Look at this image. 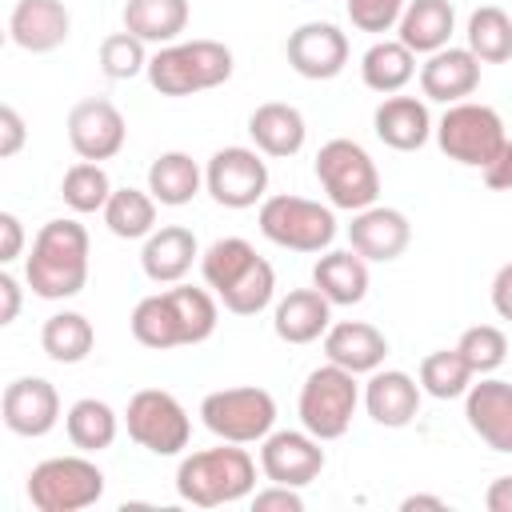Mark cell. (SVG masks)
I'll return each mask as SVG.
<instances>
[{
    "label": "cell",
    "instance_id": "cell-1",
    "mask_svg": "<svg viewBox=\"0 0 512 512\" xmlns=\"http://www.w3.org/2000/svg\"><path fill=\"white\" fill-rule=\"evenodd\" d=\"M24 284L40 300L80 296L88 284V228L68 216L48 220L24 260Z\"/></svg>",
    "mask_w": 512,
    "mask_h": 512
},
{
    "label": "cell",
    "instance_id": "cell-2",
    "mask_svg": "<svg viewBox=\"0 0 512 512\" xmlns=\"http://www.w3.org/2000/svg\"><path fill=\"white\" fill-rule=\"evenodd\" d=\"M256 492V460L244 444L220 440V448L188 452L176 468V496L192 508L236 504Z\"/></svg>",
    "mask_w": 512,
    "mask_h": 512
},
{
    "label": "cell",
    "instance_id": "cell-3",
    "mask_svg": "<svg viewBox=\"0 0 512 512\" xmlns=\"http://www.w3.org/2000/svg\"><path fill=\"white\" fill-rule=\"evenodd\" d=\"M144 76L160 96L208 92L232 76V48L220 40H176L152 52Z\"/></svg>",
    "mask_w": 512,
    "mask_h": 512
},
{
    "label": "cell",
    "instance_id": "cell-4",
    "mask_svg": "<svg viewBox=\"0 0 512 512\" xmlns=\"http://www.w3.org/2000/svg\"><path fill=\"white\" fill-rule=\"evenodd\" d=\"M360 400H364V392L356 384V372L328 360V364L312 368L300 384V400H296L300 428H308L316 440H340L352 428Z\"/></svg>",
    "mask_w": 512,
    "mask_h": 512
},
{
    "label": "cell",
    "instance_id": "cell-5",
    "mask_svg": "<svg viewBox=\"0 0 512 512\" xmlns=\"http://www.w3.org/2000/svg\"><path fill=\"white\" fill-rule=\"evenodd\" d=\"M316 180H320L328 204L340 208V212H360V208H372L380 200L376 160L364 152V144H356L348 136H336V140L320 144Z\"/></svg>",
    "mask_w": 512,
    "mask_h": 512
},
{
    "label": "cell",
    "instance_id": "cell-6",
    "mask_svg": "<svg viewBox=\"0 0 512 512\" xmlns=\"http://www.w3.org/2000/svg\"><path fill=\"white\" fill-rule=\"evenodd\" d=\"M260 232L288 252H328V244L336 240V212L332 204L308 200V196H264L260 200Z\"/></svg>",
    "mask_w": 512,
    "mask_h": 512
},
{
    "label": "cell",
    "instance_id": "cell-7",
    "mask_svg": "<svg viewBox=\"0 0 512 512\" xmlns=\"http://www.w3.org/2000/svg\"><path fill=\"white\" fill-rule=\"evenodd\" d=\"M200 420L216 440L260 444L276 428V400L268 388H256V384L216 388L200 400Z\"/></svg>",
    "mask_w": 512,
    "mask_h": 512
},
{
    "label": "cell",
    "instance_id": "cell-8",
    "mask_svg": "<svg viewBox=\"0 0 512 512\" xmlns=\"http://www.w3.org/2000/svg\"><path fill=\"white\" fill-rule=\"evenodd\" d=\"M104 496V472L88 456H48L28 472L36 512H84Z\"/></svg>",
    "mask_w": 512,
    "mask_h": 512
},
{
    "label": "cell",
    "instance_id": "cell-9",
    "mask_svg": "<svg viewBox=\"0 0 512 512\" xmlns=\"http://www.w3.org/2000/svg\"><path fill=\"white\" fill-rule=\"evenodd\" d=\"M508 140L504 132V120L496 108L488 104H476V100H460V104H448V112L436 120V144L448 160L464 164V168H484L500 144Z\"/></svg>",
    "mask_w": 512,
    "mask_h": 512
},
{
    "label": "cell",
    "instance_id": "cell-10",
    "mask_svg": "<svg viewBox=\"0 0 512 512\" xmlns=\"http://www.w3.org/2000/svg\"><path fill=\"white\" fill-rule=\"evenodd\" d=\"M128 436L152 456H180L192 440L188 408L164 388H140L124 412Z\"/></svg>",
    "mask_w": 512,
    "mask_h": 512
},
{
    "label": "cell",
    "instance_id": "cell-11",
    "mask_svg": "<svg viewBox=\"0 0 512 512\" xmlns=\"http://www.w3.org/2000/svg\"><path fill=\"white\" fill-rule=\"evenodd\" d=\"M204 188L220 208H256L268 192V164L260 148H244V144H228L220 152H212L208 168H204Z\"/></svg>",
    "mask_w": 512,
    "mask_h": 512
},
{
    "label": "cell",
    "instance_id": "cell-12",
    "mask_svg": "<svg viewBox=\"0 0 512 512\" xmlns=\"http://www.w3.org/2000/svg\"><path fill=\"white\" fill-rule=\"evenodd\" d=\"M320 444L324 440H316L308 428H280V432L272 428L260 440V472H264V480L292 484V488L312 484L328 464Z\"/></svg>",
    "mask_w": 512,
    "mask_h": 512
},
{
    "label": "cell",
    "instance_id": "cell-13",
    "mask_svg": "<svg viewBox=\"0 0 512 512\" xmlns=\"http://www.w3.org/2000/svg\"><path fill=\"white\" fill-rule=\"evenodd\" d=\"M128 140V124L120 116V108L104 96H88L80 104H72L68 112V144L80 160H112Z\"/></svg>",
    "mask_w": 512,
    "mask_h": 512
},
{
    "label": "cell",
    "instance_id": "cell-14",
    "mask_svg": "<svg viewBox=\"0 0 512 512\" xmlns=\"http://www.w3.org/2000/svg\"><path fill=\"white\" fill-rule=\"evenodd\" d=\"M0 416H4V428L16 436H28V440L48 436L60 420V392L44 376H20L4 388Z\"/></svg>",
    "mask_w": 512,
    "mask_h": 512
},
{
    "label": "cell",
    "instance_id": "cell-15",
    "mask_svg": "<svg viewBox=\"0 0 512 512\" xmlns=\"http://www.w3.org/2000/svg\"><path fill=\"white\" fill-rule=\"evenodd\" d=\"M288 64L304 80H332L348 64V36L328 20H308L296 32H288Z\"/></svg>",
    "mask_w": 512,
    "mask_h": 512
},
{
    "label": "cell",
    "instance_id": "cell-16",
    "mask_svg": "<svg viewBox=\"0 0 512 512\" xmlns=\"http://www.w3.org/2000/svg\"><path fill=\"white\" fill-rule=\"evenodd\" d=\"M348 244L352 252H360L368 264H392L408 252L412 244V224L400 208H388V204H372V208H360L352 212V224H348Z\"/></svg>",
    "mask_w": 512,
    "mask_h": 512
},
{
    "label": "cell",
    "instance_id": "cell-17",
    "mask_svg": "<svg viewBox=\"0 0 512 512\" xmlns=\"http://www.w3.org/2000/svg\"><path fill=\"white\" fill-rule=\"evenodd\" d=\"M464 420L492 452H512V384L496 376L472 380L464 392Z\"/></svg>",
    "mask_w": 512,
    "mask_h": 512
},
{
    "label": "cell",
    "instance_id": "cell-18",
    "mask_svg": "<svg viewBox=\"0 0 512 512\" xmlns=\"http://www.w3.org/2000/svg\"><path fill=\"white\" fill-rule=\"evenodd\" d=\"M8 36L16 48L44 56L72 36V16L60 0H16L8 12Z\"/></svg>",
    "mask_w": 512,
    "mask_h": 512
},
{
    "label": "cell",
    "instance_id": "cell-19",
    "mask_svg": "<svg viewBox=\"0 0 512 512\" xmlns=\"http://www.w3.org/2000/svg\"><path fill=\"white\" fill-rule=\"evenodd\" d=\"M424 400V388L416 376L400 372V368H376L368 372L364 384V412L380 424V428H404L416 420Z\"/></svg>",
    "mask_w": 512,
    "mask_h": 512
},
{
    "label": "cell",
    "instance_id": "cell-20",
    "mask_svg": "<svg viewBox=\"0 0 512 512\" xmlns=\"http://www.w3.org/2000/svg\"><path fill=\"white\" fill-rule=\"evenodd\" d=\"M480 88V60L472 56V48H440L420 64V92L424 100H440V104H460Z\"/></svg>",
    "mask_w": 512,
    "mask_h": 512
},
{
    "label": "cell",
    "instance_id": "cell-21",
    "mask_svg": "<svg viewBox=\"0 0 512 512\" xmlns=\"http://www.w3.org/2000/svg\"><path fill=\"white\" fill-rule=\"evenodd\" d=\"M372 128L380 136V144L396 148V152H416L428 144V136L436 132L432 112L420 96H384L372 112Z\"/></svg>",
    "mask_w": 512,
    "mask_h": 512
},
{
    "label": "cell",
    "instance_id": "cell-22",
    "mask_svg": "<svg viewBox=\"0 0 512 512\" xmlns=\"http://www.w3.org/2000/svg\"><path fill=\"white\" fill-rule=\"evenodd\" d=\"M196 260H200V244H196L192 228H184V224L156 228L140 248V268L152 284H180Z\"/></svg>",
    "mask_w": 512,
    "mask_h": 512
},
{
    "label": "cell",
    "instance_id": "cell-23",
    "mask_svg": "<svg viewBox=\"0 0 512 512\" xmlns=\"http://www.w3.org/2000/svg\"><path fill=\"white\" fill-rule=\"evenodd\" d=\"M324 356L356 376H368L388 356V336L368 320H340L324 332Z\"/></svg>",
    "mask_w": 512,
    "mask_h": 512
},
{
    "label": "cell",
    "instance_id": "cell-24",
    "mask_svg": "<svg viewBox=\"0 0 512 512\" xmlns=\"http://www.w3.org/2000/svg\"><path fill=\"white\" fill-rule=\"evenodd\" d=\"M272 328L284 344L324 340V332L332 328V300L320 288H292L284 300H276Z\"/></svg>",
    "mask_w": 512,
    "mask_h": 512
},
{
    "label": "cell",
    "instance_id": "cell-25",
    "mask_svg": "<svg viewBox=\"0 0 512 512\" xmlns=\"http://www.w3.org/2000/svg\"><path fill=\"white\" fill-rule=\"evenodd\" d=\"M248 136L252 144L272 156V160H288L304 148L308 140V124H304V112L296 104H284V100H268L260 104L252 116H248Z\"/></svg>",
    "mask_w": 512,
    "mask_h": 512
},
{
    "label": "cell",
    "instance_id": "cell-26",
    "mask_svg": "<svg viewBox=\"0 0 512 512\" xmlns=\"http://www.w3.org/2000/svg\"><path fill=\"white\" fill-rule=\"evenodd\" d=\"M456 8L452 0H408L396 24V40L408 44L416 56H432L452 44Z\"/></svg>",
    "mask_w": 512,
    "mask_h": 512
},
{
    "label": "cell",
    "instance_id": "cell-27",
    "mask_svg": "<svg viewBox=\"0 0 512 512\" xmlns=\"http://www.w3.org/2000/svg\"><path fill=\"white\" fill-rule=\"evenodd\" d=\"M124 28L144 44H176L188 28V0H124Z\"/></svg>",
    "mask_w": 512,
    "mask_h": 512
},
{
    "label": "cell",
    "instance_id": "cell-28",
    "mask_svg": "<svg viewBox=\"0 0 512 512\" xmlns=\"http://www.w3.org/2000/svg\"><path fill=\"white\" fill-rule=\"evenodd\" d=\"M312 288H320L332 304H360L368 296V260L352 248L324 252L312 264Z\"/></svg>",
    "mask_w": 512,
    "mask_h": 512
},
{
    "label": "cell",
    "instance_id": "cell-29",
    "mask_svg": "<svg viewBox=\"0 0 512 512\" xmlns=\"http://www.w3.org/2000/svg\"><path fill=\"white\" fill-rule=\"evenodd\" d=\"M204 184V172L200 164L188 156V152H160L152 164H148V192L156 196V204L164 208H180V204H192V196L200 192Z\"/></svg>",
    "mask_w": 512,
    "mask_h": 512
},
{
    "label": "cell",
    "instance_id": "cell-30",
    "mask_svg": "<svg viewBox=\"0 0 512 512\" xmlns=\"http://www.w3.org/2000/svg\"><path fill=\"white\" fill-rule=\"evenodd\" d=\"M412 76H416V52L400 40H376L360 56V80L380 96H396Z\"/></svg>",
    "mask_w": 512,
    "mask_h": 512
},
{
    "label": "cell",
    "instance_id": "cell-31",
    "mask_svg": "<svg viewBox=\"0 0 512 512\" xmlns=\"http://www.w3.org/2000/svg\"><path fill=\"white\" fill-rule=\"evenodd\" d=\"M64 432H68L72 448H80V452H104V448H112V440L120 432V416H116L112 404H104L96 396H84V400H76L64 412Z\"/></svg>",
    "mask_w": 512,
    "mask_h": 512
},
{
    "label": "cell",
    "instance_id": "cell-32",
    "mask_svg": "<svg viewBox=\"0 0 512 512\" xmlns=\"http://www.w3.org/2000/svg\"><path fill=\"white\" fill-rule=\"evenodd\" d=\"M104 224L120 240H148L156 232V196L148 188H112Z\"/></svg>",
    "mask_w": 512,
    "mask_h": 512
},
{
    "label": "cell",
    "instance_id": "cell-33",
    "mask_svg": "<svg viewBox=\"0 0 512 512\" xmlns=\"http://www.w3.org/2000/svg\"><path fill=\"white\" fill-rule=\"evenodd\" d=\"M132 336H136L144 348H156V352L184 348L180 316H176V304H172L168 288H164V292L144 296V300L132 308Z\"/></svg>",
    "mask_w": 512,
    "mask_h": 512
},
{
    "label": "cell",
    "instance_id": "cell-34",
    "mask_svg": "<svg viewBox=\"0 0 512 512\" xmlns=\"http://www.w3.org/2000/svg\"><path fill=\"white\" fill-rule=\"evenodd\" d=\"M96 344V328L84 312H52L40 328V348L56 364H80Z\"/></svg>",
    "mask_w": 512,
    "mask_h": 512
},
{
    "label": "cell",
    "instance_id": "cell-35",
    "mask_svg": "<svg viewBox=\"0 0 512 512\" xmlns=\"http://www.w3.org/2000/svg\"><path fill=\"white\" fill-rule=\"evenodd\" d=\"M468 48L480 64H504L512 60V16L496 4H480L472 16H468Z\"/></svg>",
    "mask_w": 512,
    "mask_h": 512
},
{
    "label": "cell",
    "instance_id": "cell-36",
    "mask_svg": "<svg viewBox=\"0 0 512 512\" xmlns=\"http://www.w3.org/2000/svg\"><path fill=\"white\" fill-rule=\"evenodd\" d=\"M420 388L432 396V400H456L472 388L476 372L468 368V360L460 356V348H436L420 360V372H416Z\"/></svg>",
    "mask_w": 512,
    "mask_h": 512
},
{
    "label": "cell",
    "instance_id": "cell-37",
    "mask_svg": "<svg viewBox=\"0 0 512 512\" xmlns=\"http://www.w3.org/2000/svg\"><path fill=\"white\" fill-rule=\"evenodd\" d=\"M256 260V248L244 240V236H220V240H212L204 252H200V276H204V284L220 296L224 288H232L240 276H244V268Z\"/></svg>",
    "mask_w": 512,
    "mask_h": 512
},
{
    "label": "cell",
    "instance_id": "cell-38",
    "mask_svg": "<svg viewBox=\"0 0 512 512\" xmlns=\"http://www.w3.org/2000/svg\"><path fill=\"white\" fill-rule=\"evenodd\" d=\"M60 196L64 204L76 212V216H88V212H104L108 196H112V180L104 172V164L96 160H76L64 180H60Z\"/></svg>",
    "mask_w": 512,
    "mask_h": 512
},
{
    "label": "cell",
    "instance_id": "cell-39",
    "mask_svg": "<svg viewBox=\"0 0 512 512\" xmlns=\"http://www.w3.org/2000/svg\"><path fill=\"white\" fill-rule=\"evenodd\" d=\"M272 296H276V268H272L264 256H256V260L244 268V276H240L232 288L220 292V304H224L232 316H256V312H264V308L272 304Z\"/></svg>",
    "mask_w": 512,
    "mask_h": 512
},
{
    "label": "cell",
    "instance_id": "cell-40",
    "mask_svg": "<svg viewBox=\"0 0 512 512\" xmlns=\"http://www.w3.org/2000/svg\"><path fill=\"white\" fill-rule=\"evenodd\" d=\"M168 296H172L176 316H180L184 348L204 344V340L216 332V320H220V308H216L212 292H208V288H192V284H172V288H168Z\"/></svg>",
    "mask_w": 512,
    "mask_h": 512
},
{
    "label": "cell",
    "instance_id": "cell-41",
    "mask_svg": "<svg viewBox=\"0 0 512 512\" xmlns=\"http://www.w3.org/2000/svg\"><path fill=\"white\" fill-rule=\"evenodd\" d=\"M148 44L140 36H132L128 28L124 32H112L100 40V72L108 80H132L140 72H148Z\"/></svg>",
    "mask_w": 512,
    "mask_h": 512
},
{
    "label": "cell",
    "instance_id": "cell-42",
    "mask_svg": "<svg viewBox=\"0 0 512 512\" xmlns=\"http://www.w3.org/2000/svg\"><path fill=\"white\" fill-rule=\"evenodd\" d=\"M456 348H460V356L468 360V368L476 376H492L508 356V336L496 324H472V328H464Z\"/></svg>",
    "mask_w": 512,
    "mask_h": 512
},
{
    "label": "cell",
    "instance_id": "cell-43",
    "mask_svg": "<svg viewBox=\"0 0 512 512\" xmlns=\"http://www.w3.org/2000/svg\"><path fill=\"white\" fill-rule=\"evenodd\" d=\"M408 0H344V12L352 20V28L360 32H372V36H384L400 24V12H404Z\"/></svg>",
    "mask_w": 512,
    "mask_h": 512
},
{
    "label": "cell",
    "instance_id": "cell-44",
    "mask_svg": "<svg viewBox=\"0 0 512 512\" xmlns=\"http://www.w3.org/2000/svg\"><path fill=\"white\" fill-rule=\"evenodd\" d=\"M252 512H304V496L292 484H272L252 492Z\"/></svg>",
    "mask_w": 512,
    "mask_h": 512
},
{
    "label": "cell",
    "instance_id": "cell-45",
    "mask_svg": "<svg viewBox=\"0 0 512 512\" xmlns=\"http://www.w3.org/2000/svg\"><path fill=\"white\" fill-rule=\"evenodd\" d=\"M24 140H28L24 116H20L12 104H4V108H0V160H12V156L24 148Z\"/></svg>",
    "mask_w": 512,
    "mask_h": 512
},
{
    "label": "cell",
    "instance_id": "cell-46",
    "mask_svg": "<svg viewBox=\"0 0 512 512\" xmlns=\"http://www.w3.org/2000/svg\"><path fill=\"white\" fill-rule=\"evenodd\" d=\"M484 172V184L496 188V192H512V140L500 144V152L480 168Z\"/></svg>",
    "mask_w": 512,
    "mask_h": 512
},
{
    "label": "cell",
    "instance_id": "cell-47",
    "mask_svg": "<svg viewBox=\"0 0 512 512\" xmlns=\"http://www.w3.org/2000/svg\"><path fill=\"white\" fill-rule=\"evenodd\" d=\"M24 252V224L16 212H0V264H12Z\"/></svg>",
    "mask_w": 512,
    "mask_h": 512
},
{
    "label": "cell",
    "instance_id": "cell-48",
    "mask_svg": "<svg viewBox=\"0 0 512 512\" xmlns=\"http://www.w3.org/2000/svg\"><path fill=\"white\" fill-rule=\"evenodd\" d=\"M492 308H496L500 320L512 324V260L492 276Z\"/></svg>",
    "mask_w": 512,
    "mask_h": 512
},
{
    "label": "cell",
    "instance_id": "cell-49",
    "mask_svg": "<svg viewBox=\"0 0 512 512\" xmlns=\"http://www.w3.org/2000/svg\"><path fill=\"white\" fill-rule=\"evenodd\" d=\"M0 324H12L20 316V280L12 272H0Z\"/></svg>",
    "mask_w": 512,
    "mask_h": 512
},
{
    "label": "cell",
    "instance_id": "cell-50",
    "mask_svg": "<svg viewBox=\"0 0 512 512\" xmlns=\"http://www.w3.org/2000/svg\"><path fill=\"white\" fill-rule=\"evenodd\" d=\"M484 508L488 512H512V476H496L484 492Z\"/></svg>",
    "mask_w": 512,
    "mask_h": 512
},
{
    "label": "cell",
    "instance_id": "cell-51",
    "mask_svg": "<svg viewBox=\"0 0 512 512\" xmlns=\"http://www.w3.org/2000/svg\"><path fill=\"white\" fill-rule=\"evenodd\" d=\"M400 508H404V512H416V508H432V512H444L448 504H444L440 496H424V492H416V496H404V500H400Z\"/></svg>",
    "mask_w": 512,
    "mask_h": 512
}]
</instances>
